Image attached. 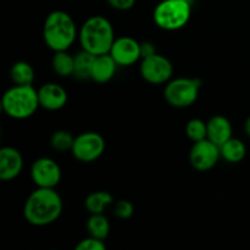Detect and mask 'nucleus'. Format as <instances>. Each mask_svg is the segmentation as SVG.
Returning a JSON list of instances; mask_svg holds the SVG:
<instances>
[{
    "label": "nucleus",
    "mask_w": 250,
    "mask_h": 250,
    "mask_svg": "<svg viewBox=\"0 0 250 250\" xmlns=\"http://www.w3.org/2000/svg\"><path fill=\"white\" fill-rule=\"evenodd\" d=\"M63 210L62 198L55 188L34 189L23 205V217L34 227H44L60 219Z\"/></svg>",
    "instance_id": "1"
},
{
    "label": "nucleus",
    "mask_w": 250,
    "mask_h": 250,
    "mask_svg": "<svg viewBox=\"0 0 250 250\" xmlns=\"http://www.w3.org/2000/svg\"><path fill=\"white\" fill-rule=\"evenodd\" d=\"M115 39L111 22L100 15H94L85 20L78 31L81 48L93 55L109 54Z\"/></svg>",
    "instance_id": "2"
},
{
    "label": "nucleus",
    "mask_w": 250,
    "mask_h": 250,
    "mask_svg": "<svg viewBox=\"0 0 250 250\" xmlns=\"http://www.w3.org/2000/svg\"><path fill=\"white\" fill-rule=\"evenodd\" d=\"M78 37L77 26L72 16L62 10L51 11L43 24V39L50 50H68Z\"/></svg>",
    "instance_id": "3"
},
{
    "label": "nucleus",
    "mask_w": 250,
    "mask_h": 250,
    "mask_svg": "<svg viewBox=\"0 0 250 250\" xmlns=\"http://www.w3.org/2000/svg\"><path fill=\"white\" fill-rule=\"evenodd\" d=\"M41 106L38 90L32 84H14L1 98V109L14 120H27L33 116Z\"/></svg>",
    "instance_id": "4"
},
{
    "label": "nucleus",
    "mask_w": 250,
    "mask_h": 250,
    "mask_svg": "<svg viewBox=\"0 0 250 250\" xmlns=\"http://www.w3.org/2000/svg\"><path fill=\"white\" fill-rule=\"evenodd\" d=\"M192 16L188 0H163L155 6L153 20L159 28L173 32L187 26Z\"/></svg>",
    "instance_id": "5"
},
{
    "label": "nucleus",
    "mask_w": 250,
    "mask_h": 250,
    "mask_svg": "<svg viewBox=\"0 0 250 250\" xmlns=\"http://www.w3.org/2000/svg\"><path fill=\"white\" fill-rule=\"evenodd\" d=\"M202 81L199 78L178 77L171 78L164 89V98L170 106L186 109L195 104L199 97Z\"/></svg>",
    "instance_id": "6"
},
{
    "label": "nucleus",
    "mask_w": 250,
    "mask_h": 250,
    "mask_svg": "<svg viewBox=\"0 0 250 250\" xmlns=\"http://www.w3.org/2000/svg\"><path fill=\"white\" fill-rule=\"evenodd\" d=\"M106 143L104 137L98 132H83L75 137L73 146L71 149L73 158L80 163H94L104 154Z\"/></svg>",
    "instance_id": "7"
},
{
    "label": "nucleus",
    "mask_w": 250,
    "mask_h": 250,
    "mask_svg": "<svg viewBox=\"0 0 250 250\" xmlns=\"http://www.w3.org/2000/svg\"><path fill=\"white\" fill-rule=\"evenodd\" d=\"M141 76L150 84H166L172 78L173 65L166 56L156 53L141 61Z\"/></svg>",
    "instance_id": "8"
},
{
    "label": "nucleus",
    "mask_w": 250,
    "mask_h": 250,
    "mask_svg": "<svg viewBox=\"0 0 250 250\" xmlns=\"http://www.w3.org/2000/svg\"><path fill=\"white\" fill-rule=\"evenodd\" d=\"M221 158L220 146L210 139L195 142L189 151V163L193 168L200 172H207L214 168Z\"/></svg>",
    "instance_id": "9"
},
{
    "label": "nucleus",
    "mask_w": 250,
    "mask_h": 250,
    "mask_svg": "<svg viewBox=\"0 0 250 250\" xmlns=\"http://www.w3.org/2000/svg\"><path fill=\"white\" fill-rule=\"evenodd\" d=\"M61 177V167L54 159L43 156L32 164L31 178L36 187L55 188L60 183Z\"/></svg>",
    "instance_id": "10"
},
{
    "label": "nucleus",
    "mask_w": 250,
    "mask_h": 250,
    "mask_svg": "<svg viewBox=\"0 0 250 250\" xmlns=\"http://www.w3.org/2000/svg\"><path fill=\"white\" fill-rule=\"evenodd\" d=\"M109 54L121 67L132 66L142 60L141 43L132 37H119L115 39Z\"/></svg>",
    "instance_id": "11"
},
{
    "label": "nucleus",
    "mask_w": 250,
    "mask_h": 250,
    "mask_svg": "<svg viewBox=\"0 0 250 250\" xmlns=\"http://www.w3.org/2000/svg\"><path fill=\"white\" fill-rule=\"evenodd\" d=\"M23 156L14 146L0 149V180L4 182L14 181L23 170Z\"/></svg>",
    "instance_id": "12"
},
{
    "label": "nucleus",
    "mask_w": 250,
    "mask_h": 250,
    "mask_svg": "<svg viewBox=\"0 0 250 250\" xmlns=\"http://www.w3.org/2000/svg\"><path fill=\"white\" fill-rule=\"evenodd\" d=\"M41 107L48 111H59L67 104L68 95L62 85L55 82H48L38 89Z\"/></svg>",
    "instance_id": "13"
},
{
    "label": "nucleus",
    "mask_w": 250,
    "mask_h": 250,
    "mask_svg": "<svg viewBox=\"0 0 250 250\" xmlns=\"http://www.w3.org/2000/svg\"><path fill=\"white\" fill-rule=\"evenodd\" d=\"M117 67H119V65L110 54L97 55L94 63H93L90 80L94 81L95 83H99V84L110 82L116 75Z\"/></svg>",
    "instance_id": "14"
},
{
    "label": "nucleus",
    "mask_w": 250,
    "mask_h": 250,
    "mask_svg": "<svg viewBox=\"0 0 250 250\" xmlns=\"http://www.w3.org/2000/svg\"><path fill=\"white\" fill-rule=\"evenodd\" d=\"M208 125V139L215 143L216 146H221L225 142L232 138V124L227 117L222 115H215L209 121Z\"/></svg>",
    "instance_id": "15"
},
{
    "label": "nucleus",
    "mask_w": 250,
    "mask_h": 250,
    "mask_svg": "<svg viewBox=\"0 0 250 250\" xmlns=\"http://www.w3.org/2000/svg\"><path fill=\"white\" fill-rule=\"evenodd\" d=\"M221 158L229 164H238L246 158L247 146L241 139L229 138L220 146Z\"/></svg>",
    "instance_id": "16"
},
{
    "label": "nucleus",
    "mask_w": 250,
    "mask_h": 250,
    "mask_svg": "<svg viewBox=\"0 0 250 250\" xmlns=\"http://www.w3.org/2000/svg\"><path fill=\"white\" fill-rule=\"evenodd\" d=\"M114 203L111 193L107 190H97L88 194L84 200V208L89 214H104L105 209Z\"/></svg>",
    "instance_id": "17"
},
{
    "label": "nucleus",
    "mask_w": 250,
    "mask_h": 250,
    "mask_svg": "<svg viewBox=\"0 0 250 250\" xmlns=\"http://www.w3.org/2000/svg\"><path fill=\"white\" fill-rule=\"evenodd\" d=\"M51 68L59 77H71L75 72V56L67 50L55 51L51 60Z\"/></svg>",
    "instance_id": "18"
},
{
    "label": "nucleus",
    "mask_w": 250,
    "mask_h": 250,
    "mask_svg": "<svg viewBox=\"0 0 250 250\" xmlns=\"http://www.w3.org/2000/svg\"><path fill=\"white\" fill-rule=\"evenodd\" d=\"M10 80L14 84L28 85L34 81V70L27 61H17L10 68Z\"/></svg>",
    "instance_id": "19"
},
{
    "label": "nucleus",
    "mask_w": 250,
    "mask_h": 250,
    "mask_svg": "<svg viewBox=\"0 0 250 250\" xmlns=\"http://www.w3.org/2000/svg\"><path fill=\"white\" fill-rule=\"evenodd\" d=\"M87 231L89 236L105 241L110 233V222L104 214H90L87 220Z\"/></svg>",
    "instance_id": "20"
},
{
    "label": "nucleus",
    "mask_w": 250,
    "mask_h": 250,
    "mask_svg": "<svg viewBox=\"0 0 250 250\" xmlns=\"http://www.w3.org/2000/svg\"><path fill=\"white\" fill-rule=\"evenodd\" d=\"M95 56L85 50H81L75 55V72L73 77L78 80H88L92 75L93 63H94Z\"/></svg>",
    "instance_id": "21"
},
{
    "label": "nucleus",
    "mask_w": 250,
    "mask_h": 250,
    "mask_svg": "<svg viewBox=\"0 0 250 250\" xmlns=\"http://www.w3.org/2000/svg\"><path fill=\"white\" fill-rule=\"evenodd\" d=\"M75 137L65 129H58L54 132L50 137V146L51 148L59 153H66V151L72 149Z\"/></svg>",
    "instance_id": "22"
},
{
    "label": "nucleus",
    "mask_w": 250,
    "mask_h": 250,
    "mask_svg": "<svg viewBox=\"0 0 250 250\" xmlns=\"http://www.w3.org/2000/svg\"><path fill=\"white\" fill-rule=\"evenodd\" d=\"M186 134L188 138L195 143V142L203 141L208 138V125L200 119H192L186 125Z\"/></svg>",
    "instance_id": "23"
},
{
    "label": "nucleus",
    "mask_w": 250,
    "mask_h": 250,
    "mask_svg": "<svg viewBox=\"0 0 250 250\" xmlns=\"http://www.w3.org/2000/svg\"><path fill=\"white\" fill-rule=\"evenodd\" d=\"M115 216L119 217L120 220H128L133 216L134 214V207L129 200L121 199L119 202L115 203L114 208Z\"/></svg>",
    "instance_id": "24"
},
{
    "label": "nucleus",
    "mask_w": 250,
    "mask_h": 250,
    "mask_svg": "<svg viewBox=\"0 0 250 250\" xmlns=\"http://www.w3.org/2000/svg\"><path fill=\"white\" fill-rule=\"evenodd\" d=\"M106 249V244L103 239L95 238V237H87V238L82 239L80 243L76 246V250H105Z\"/></svg>",
    "instance_id": "25"
},
{
    "label": "nucleus",
    "mask_w": 250,
    "mask_h": 250,
    "mask_svg": "<svg viewBox=\"0 0 250 250\" xmlns=\"http://www.w3.org/2000/svg\"><path fill=\"white\" fill-rule=\"evenodd\" d=\"M107 4L117 11H128L133 9L137 0H106Z\"/></svg>",
    "instance_id": "26"
},
{
    "label": "nucleus",
    "mask_w": 250,
    "mask_h": 250,
    "mask_svg": "<svg viewBox=\"0 0 250 250\" xmlns=\"http://www.w3.org/2000/svg\"><path fill=\"white\" fill-rule=\"evenodd\" d=\"M141 53H142V59L146 58V56H150L156 54V48L151 42H143L141 43Z\"/></svg>",
    "instance_id": "27"
},
{
    "label": "nucleus",
    "mask_w": 250,
    "mask_h": 250,
    "mask_svg": "<svg viewBox=\"0 0 250 250\" xmlns=\"http://www.w3.org/2000/svg\"><path fill=\"white\" fill-rule=\"evenodd\" d=\"M244 132H246L247 136L250 138V116L246 120V122H244Z\"/></svg>",
    "instance_id": "28"
},
{
    "label": "nucleus",
    "mask_w": 250,
    "mask_h": 250,
    "mask_svg": "<svg viewBox=\"0 0 250 250\" xmlns=\"http://www.w3.org/2000/svg\"><path fill=\"white\" fill-rule=\"evenodd\" d=\"M188 1H190V0H188Z\"/></svg>",
    "instance_id": "29"
}]
</instances>
